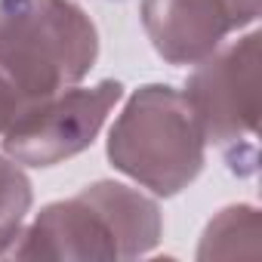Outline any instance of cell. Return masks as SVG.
Here are the masks:
<instances>
[{
    "label": "cell",
    "instance_id": "cell-1",
    "mask_svg": "<svg viewBox=\"0 0 262 262\" xmlns=\"http://www.w3.org/2000/svg\"><path fill=\"white\" fill-rule=\"evenodd\" d=\"M161 237V213L139 191L96 182L77 198L47 207L25 241L13 247L19 259H129L148 253Z\"/></svg>",
    "mask_w": 262,
    "mask_h": 262
},
{
    "label": "cell",
    "instance_id": "cell-2",
    "mask_svg": "<svg viewBox=\"0 0 262 262\" xmlns=\"http://www.w3.org/2000/svg\"><path fill=\"white\" fill-rule=\"evenodd\" d=\"M96 53V28L71 0H0V68L28 99L77 83Z\"/></svg>",
    "mask_w": 262,
    "mask_h": 262
},
{
    "label": "cell",
    "instance_id": "cell-3",
    "mask_svg": "<svg viewBox=\"0 0 262 262\" xmlns=\"http://www.w3.org/2000/svg\"><path fill=\"white\" fill-rule=\"evenodd\" d=\"M108 158L164 198L182 191L204 167V133L188 99L173 86H142L111 129Z\"/></svg>",
    "mask_w": 262,
    "mask_h": 262
},
{
    "label": "cell",
    "instance_id": "cell-4",
    "mask_svg": "<svg viewBox=\"0 0 262 262\" xmlns=\"http://www.w3.org/2000/svg\"><path fill=\"white\" fill-rule=\"evenodd\" d=\"M204 139L216 142L237 176L256 173L259 123V34H247L222 56L204 62L185 93Z\"/></svg>",
    "mask_w": 262,
    "mask_h": 262
},
{
    "label": "cell",
    "instance_id": "cell-5",
    "mask_svg": "<svg viewBox=\"0 0 262 262\" xmlns=\"http://www.w3.org/2000/svg\"><path fill=\"white\" fill-rule=\"evenodd\" d=\"M120 90L123 86L117 80H102L93 90H62L31 102L4 133L7 155L28 167H53L74 158L93 145L111 105L120 99Z\"/></svg>",
    "mask_w": 262,
    "mask_h": 262
},
{
    "label": "cell",
    "instance_id": "cell-6",
    "mask_svg": "<svg viewBox=\"0 0 262 262\" xmlns=\"http://www.w3.org/2000/svg\"><path fill=\"white\" fill-rule=\"evenodd\" d=\"M259 16V0H145L142 22L155 50L173 65L207 59L228 31Z\"/></svg>",
    "mask_w": 262,
    "mask_h": 262
},
{
    "label": "cell",
    "instance_id": "cell-7",
    "mask_svg": "<svg viewBox=\"0 0 262 262\" xmlns=\"http://www.w3.org/2000/svg\"><path fill=\"white\" fill-rule=\"evenodd\" d=\"M262 237V222L259 213L253 207H231L222 210L219 219L210 222L204 244H201V259H213V256H244L241 241L259 247Z\"/></svg>",
    "mask_w": 262,
    "mask_h": 262
},
{
    "label": "cell",
    "instance_id": "cell-8",
    "mask_svg": "<svg viewBox=\"0 0 262 262\" xmlns=\"http://www.w3.org/2000/svg\"><path fill=\"white\" fill-rule=\"evenodd\" d=\"M28 207H31V182L16 164H7L0 158V256L10 253L13 241L19 237Z\"/></svg>",
    "mask_w": 262,
    "mask_h": 262
},
{
    "label": "cell",
    "instance_id": "cell-9",
    "mask_svg": "<svg viewBox=\"0 0 262 262\" xmlns=\"http://www.w3.org/2000/svg\"><path fill=\"white\" fill-rule=\"evenodd\" d=\"M34 99H28L22 90H19V83L0 68V133H7V129L22 117V111L31 105Z\"/></svg>",
    "mask_w": 262,
    "mask_h": 262
}]
</instances>
